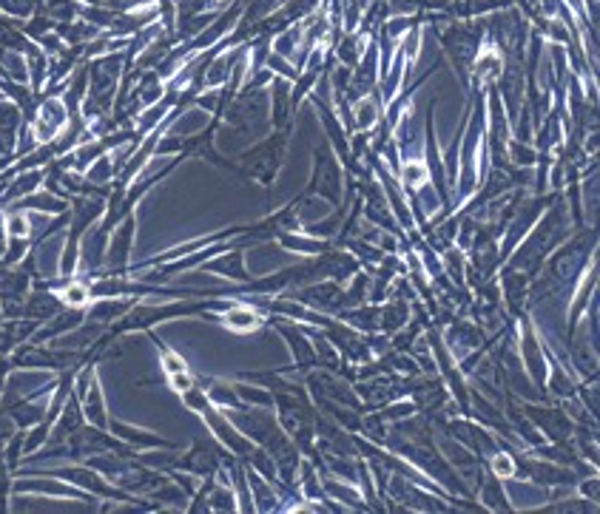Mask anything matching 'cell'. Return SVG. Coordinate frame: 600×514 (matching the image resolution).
<instances>
[{
	"mask_svg": "<svg viewBox=\"0 0 600 514\" xmlns=\"http://www.w3.org/2000/svg\"><path fill=\"white\" fill-rule=\"evenodd\" d=\"M288 134H290V128H282L279 134H273L270 139L259 143L257 148L242 151L239 162H237L239 174L265 185V188H270L273 179H276V171L282 168V156H285V148H288Z\"/></svg>",
	"mask_w": 600,
	"mask_h": 514,
	"instance_id": "1",
	"label": "cell"
},
{
	"mask_svg": "<svg viewBox=\"0 0 600 514\" xmlns=\"http://www.w3.org/2000/svg\"><path fill=\"white\" fill-rule=\"evenodd\" d=\"M137 236V216L128 214L117 222V230L108 233V245H106V259L97 276H126L128 262H131V247Z\"/></svg>",
	"mask_w": 600,
	"mask_h": 514,
	"instance_id": "2",
	"label": "cell"
},
{
	"mask_svg": "<svg viewBox=\"0 0 600 514\" xmlns=\"http://www.w3.org/2000/svg\"><path fill=\"white\" fill-rule=\"evenodd\" d=\"M341 179H344V174H341V168H339V162L333 159V154L330 151H325V148H316V154H313V179L308 182V188L302 191L305 196H325L333 207H339L341 205Z\"/></svg>",
	"mask_w": 600,
	"mask_h": 514,
	"instance_id": "3",
	"label": "cell"
},
{
	"mask_svg": "<svg viewBox=\"0 0 600 514\" xmlns=\"http://www.w3.org/2000/svg\"><path fill=\"white\" fill-rule=\"evenodd\" d=\"M523 415L532 420L535 429H543V438L549 443H566L574 435L572 418L558 409V407H535V404H523Z\"/></svg>",
	"mask_w": 600,
	"mask_h": 514,
	"instance_id": "4",
	"label": "cell"
},
{
	"mask_svg": "<svg viewBox=\"0 0 600 514\" xmlns=\"http://www.w3.org/2000/svg\"><path fill=\"white\" fill-rule=\"evenodd\" d=\"M108 432L114 438H120L123 443H128V446L137 449V452H143V449H179V443L157 435V432H148V429H137V426L126 424V420L108 418Z\"/></svg>",
	"mask_w": 600,
	"mask_h": 514,
	"instance_id": "5",
	"label": "cell"
},
{
	"mask_svg": "<svg viewBox=\"0 0 600 514\" xmlns=\"http://www.w3.org/2000/svg\"><path fill=\"white\" fill-rule=\"evenodd\" d=\"M217 318V316H214ZM225 330H230V333H253V330H259V327L265 324V316L253 307V305H248V301H239V298H234L230 305L222 310V316L217 318Z\"/></svg>",
	"mask_w": 600,
	"mask_h": 514,
	"instance_id": "6",
	"label": "cell"
},
{
	"mask_svg": "<svg viewBox=\"0 0 600 514\" xmlns=\"http://www.w3.org/2000/svg\"><path fill=\"white\" fill-rule=\"evenodd\" d=\"M202 270H211V273H219L225 278H234V282H239V285H245V282H250V278H253L245 270V250H242V245L225 247L222 253H217V259L211 256L208 262H202Z\"/></svg>",
	"mask_w": 600,
	"mask_h": 514,
	"instance_id": "7",
	"label": "cell"
},
{
	"mask_svg": "<svg viewBox=\"0 0 600 514\" xmlns=\"http://www.w3.org/2000/svg\"><path fill=\"white\" fill-rule=\"evenodd\" d=\"M444 338H447V349L452 353V358H464V356H470L472 349L481 344L483 333L478 330L472 321L458 318V321H452L450 330L444 333Z\"/></svg>",
	"mask_w": 600,
	"mask_h": 514,
	"instance_id": "8",
	"label": "cell"
},
{
	"mask_svg": "<svg viewBox=\"0 0 600 514\" xmlns=\"http://www.w3.org/2000/svg\"><path fill=\"white\" fill-rule=\"evenodd\" d=\"M63 307H66V305L60 301V296H57L54 290L40 287V290H34V293L26 296V301H23V313H20V316H23V318H29V321L43 324V321H49L52 316H57Z\"/></svg>",
	"mask_w": 600,
	"mask_h": 514,
	"instance_id": "9",
	"label": "cell"
},
{
	"mask_svg": "<svg viewBox=\"0 0 600 514\" xmlns=\"http://www.w3.org/2000/svg\"><path fill=\"white\" fill-rule=\"evenodd\" d=\"M80 407H83V415H86V424L100 426V429H108V412H106V398H103V387H100L97 372L91 376L88 389H86V395L80 398Z\"/></svg>",
	"mask_w": 600,
	"mask_h": 514,
	"instance_id": "10",
	"label": "cell"
},
{
	"mask_svg": "<svg viewBox=\"0 0 600 514\" xmlns=\"http://www.w3.org/2000/svg\"><path fill=\"white\" fill-rule=\"evenodd\" d=\"M475 492H478V497L483 500V506H487V508H492V511H512L510 495L503 492V486H501V480H498L495 475L481 477V483H478Z\"/></svg>",
	"mask_w": 600,
	"mask_h": 514,
	"instance_id": "11",
	"label": "cell"
},
{
	"mask_svg": "<svg viewBox=\"0 0 600 514\" xmlns=\"http://www.w3.org/2000/svg\"><path fill=\"white\" fill-rule=\"evenodd\" d=\"M234 392H237V398L242 404H248V407H273V392L265 389V387H253V381L234 384Z\"/></svg>",
	"mask_w": 600,
	"mask_h": 514,
	"instance_id": "12",
	"label": "cell"
},
{
	"mask_svg": "<svg viewBox=\"0 0 600 514\" xmlns=\"http://www.w3.org/2000/svg\"><path fill=\"white\" fill-rule=\"evenodd\" d=\"M379 120H381V116H379L376 100L370 94H361V100L353 105V123H356V128L359 131H370Z\"/></svg>",
	"mask_w": 600,
	"mask_h": 514,
	"instance_id": "13",
	"label": "cell"
},
{
	"mask_svg": "<svg viewBox=\"0 0 600 514\" xmlns=\"http://www.w3.org/2000/svg\"><path fill=\"white\" fill-rule=\"evenodd\" d=\"M490 469L498 480H512L518 475V463H515V455L506 452V449H498L495 455H490Z\"/></svg>",
	"mask_w": 600,
	"mask_h": 514,
	"instance_id": "14",
	"label": "cell"
},
{
	"mask_svg": "<svg viewBox=\"0 0 600 514\" xmlns=\"http://www.w3.org/2000/svg\"><path fill=\"white\" fill-rule=\"evenodd\" d=\"M37 0H0V9L12 17H26L32 9H34Z\"/></svg>",
	"mask_w": 600,
	"mask_h": 514,
	"instance_id": "15",
	"label": "cell"
},
{
	"mask_svg": "<svg viewBox=\"0 0 600 514\" xmlns=\"http://www.w3.org/2000/svg\"><path fill=\"white\" fill-rule=\"evenodd\" d=\"M168 378V387L177 392V395H182V392H188L197 381H194V376H191V369H182V372H174V376H166Z\"/></svg>",
	"mask_w": 600,
	"mask_h": 514,
	"instance_id": "16",
	"label": "cell"
},
{
	"mask_svg": "<svg viewBox=\"0 0 600 514\" xmlns=\"http://www.w3.org/2000/svg\"><path fill=\"white\" fill-rule=\"evenodd\" d=\"M543 134H558V123H555V120H549V123L543 125ZM552 143H558V136H546V139H541V148L549 151Z\"/></svg>",
	"mask_w": 600,
	"mask_h": 514,
	"instance_id": "17",
	"label": "cell"
}]
</instances>
